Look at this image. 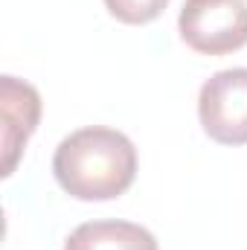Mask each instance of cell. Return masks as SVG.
<instances>
[{
	"instance_id": "1",
	"label": "cell",
	"mask_w": 247,
	"mask_h": 250,
	"mask_svg": "<svg viewBox=\"0 0 247 250\" xmlns=\"http://www.w3.org/2000/svg\"><path fill=\"white\" fill-rule=\"evenodd\" d=\"M53 175L59 187L79 201H111L134 184L137 148L117 128L87 125L59 143Z\"/></svg>"
},
{
	"instance_id": "2",
	"label": "cell",
	"mask_w": 247,
	"mask_h": 250,
	"mask_svg": "<svg viewBox=\"0 0 247 250\" xmlns=\"http://www.w3.org/2000/svg\"><path fill=\"white\" fill-rule=\"evenodd\" d=\"M178 32L201 56H227L247 44L245 0H186L178 15Z\"/></svg>"
},
{
	"instance_id": "3",
	"label": "cell",
	"mask_w": 247,
	"mask_h": 250,
	"mask_svg": "<svg viewBox=\"0 0 247 250\" xmlns=\"http://www.w3.org/2000/svg\"><path fill=\"white\" fill-rule=\"evenodd\" d=\"M204 131L221 146L247 143V67H230L209 76L198 93Z\"/></svg>"
},
{
	"instance_id": "4",
	"label": "cell",
	"mask_w": 247,
	"mask_h": 250,
	"mask_svg": "<svg viewBox=\"0 0 247 250\" xmlns=\"http://www.w3.org/2000/svg\"><path fill=\"white\" fill-rule=\"evenodd\" d=\"M0 108H3V175L9 178L18 166V157L26 140L38 128L41 93L15 76H3L0 79Z\"/></svg>"
},
{
	"instance_id": "5",
	"label": "cell",
	"mask_w": 247,
	"mask_h": 250,
	"mask_svg": "<svg viewBox=\"0 0 247 250\" xmlns=\"http://www.w3.org/2000/svg\"><path fill=\"white\" fill-rule=\"evenodd\" d=\"M64 250H157V239L134 221H84L67 236Z\"/></svg>"
},
{
	"instance_id": "6",
	"label": "cell",
	"mask_w": 247,
	"mask_h": 250,
	"mask_svg": "<svg viewBox=\"0 0 247 250\" xmlns=\"http://www.w3.org/2000/svg\"><path fill=\"white\" fill-rule=\"evenodd\" d=\"M105 6L117 21L137 26V23H151L154 18H160L169 0H105Z\"/></svg>"
}]
</instances>
